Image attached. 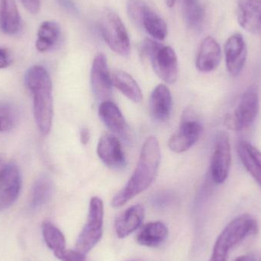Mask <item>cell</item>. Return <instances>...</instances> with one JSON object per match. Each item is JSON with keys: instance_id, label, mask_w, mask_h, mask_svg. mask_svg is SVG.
<instances>
[{"instance_id": "obj_1", "label": "cell", "mask_w": 261, "mask_h": 261, "mask_svg": "<svg viewBox=\"0 0 261 261\" xmlns=\"http://www.w3.org/2000/svg\"><path fill=\"white\" fill-rule=\"evenodd\" d=\"M161 158L159 141L156 137H148L144 141L136 168L129 180L112 200L113 207H122L151 186L158 175Z\"/></svg>"}, {"instance_id": "obj_2", "label": "cell", "mask_w": 261, "mask_h": 261, "mask_svg": "<svg viewBox=\"0 0 261 261\" xmlns=\"http://www.w3.org/2000/svg\"><path fill=\"white\" fill-rule=\"evenodd\" d=\"M24 81L33 97L35 122L43 135L50 133L54 116L52 82L44 67L33 66L26 72Z\"/></svg>"}, {"instance_id": "obj_3", "label": "cell", "mask_w": 261, "mask_h": 261, "mask_svg": "<svg viewBox=\"0 0 261 261\" xmlns=\"http://www.w3.org/2000/svg\"><path fill=\"white\" fill-rule=\"evenodd\" d=\"M257 231V221L251 215H242L233 219L218 237L210 261H226L231 249Z\"/></svg>"}, {"instance_id": "obj_4", "label": "cell", "mask_w": 261, "mask_h": 261, "mask_svg": "<svg viewBox=\"0 0 261 261\" xmlns=\"http://www.w3.org/2000/svg\"><path fill=\"white\" fill-rule=\"evenodd\" d=\"M143 52L151 63L156 74L167 84L176 82L178 77V60L174 50L147 38L143 43Z\"/></svg>"}, {"instance_id": "obj_5", "label": "cell", "mask_w": 261, "mask_h": 261, "mask_svg": "<svg viewBox=\"0 0 261 261\" xmlns=\"http://www.w3.org/2000/svg\"><path fill=\"white\" fill-rule=\"evenodd\" d=\"M103 202L93 196L90 199L87 223L76 240V250L87 254L99 243L103 233Z\"/></svg>"}, {"instance_id": "obj_6", "label": "cell", "mask_w": 261, "mask_h": 261, "mask_svg": "<svg viewBox=\"0 0 261 261\" xmlns=\"http://www.w3.org/2000/svg\"><path fill=\"white\" fill-rule=\"evenodd\" d=\"M99 29L104 41L112 50L126 57L129 55V36L119 15L113 11H107L99 21Z\"/></svg>"}, {"instance_id": "obj_7", "label": "cell", "mask_w": 261, "mask_h": 261, "mask_svg": "<svg viewBox=\"0 0 261 261\" xmlns=\"http://www.w3.org/2000/svg\"><path fill=\"white\" fill-rule=\"evenodd\" d=\"M259 109L258 90L255 86H251L242 95L234 112L226 118L227 126L237 132L247 129L255 122Z\"/></svg>"}, {"instance_id": "obj_8", "label": "cell", "mask_w": 261, "mask_h": 261, "mask_svg": "<svg viewBox=\"0 0 261 261\" xmlns=\"http://www.w3.org/2000/svg\"><path fill=\"white\" fill-rule=\"evenodd\" d=\"M231 164L229 135L225 132H219L216 135L210 164V174L215 184H222L225 182L229 175Z\"/></svg>"}, {"instance_id": "obj_9", "label": "cell", "mask_w": 261, "mask_h": 261, "mask_svg": "<svg viewBox=\"0 0 261 261\" xmlns=\"http://www.w3.org/2000/svg\"><path fill=\"white\" fill-rule=\"evenodd\" d=\"M93 94L98 100H110L113 93V79L109 70L107 57L98 54L93 60L90 73Z\"/></svg>"}, {"instance_id": "obj_10", "label": "cell", "mask_w": 261, "mask_h": 261, "mask_svg": "<svg viewBox=\"0 0 261 261\" xmlns=\"http://www.w3.org/2000/svg\"><path fill=\"white\" fill-rule=\"evenodd\" d=\"M202 130L203 127L199 121L185 116L179 129L169 139V148L177 153L187 151L199 141Z\"/></svg>"}, {"instance_id": "obj_11", "label": "cell", "mask_w": 261, "mask_h": 261, "mask_svg": "<svg viewBox=\"0 0 261 261\" xmlns=\"http://www.w3.org/2000/svg\"><path fill=\"white\" fill-rule=\"evenodd\" d=\"M97 154L102 162L110 168L120 170L126 166V158L122 144L112 134H105L99 138Z\"/></svg>"}, {"instance_id": "obj_12", "label": "cell", "mask_w": 261, "mask_h": 261, "mask_svg": "<svg viewBox=\"0 0 261 261\" xmlns=\"http://www.w3.org/2000/svg\"><path fill=\"white\" fill-rule=\"evenodd\" d=\"M21 189V176L18 167L15 164H8L0 178V213L15 203Z\"/></svg>"}, {"instance_id": "obj_13", "label": "cell", "mask_w": 261, "mask_h": 261, "mask_svg": "<svg viewBox=\"0 0 261 261\" xmlns=\"http://www.w3.org/2000/svg\"><path fill=\"white\" fill-rule=\"evenodd\" d=\"M227 70L231 76L242 73L248 58V48L245 39L240 34L231 35L225 45Z\"/></svg>"}, {"instance_id": "obj_14", "label": "cell", "mask_w": 261, "mask_h": 261, "mask_svg": "<svg viewBox=\"0 0 261 261\" xmlns=\"http://www.w3.org/2000/svg\"><path fill=\"white\" fill-rule=\"evenodd\" d=\"M238 21L243 29L261 35V0H239Z\"/></svg>"}, {"instance_id": "obj_15", "label": "cell", "mask_w": 261, "mask_h": 261, "mask_svg": "<svg viewBox=\"0 0 261 261\" xmlns=\"http://www.w3.org/2000/svg\"><path fill=\"white\" fill-rule=\"evenodd\" d=\"M222 52L219 43L207 37L202 41L196 57V68L203 73L213 71L220 64Z\"/></svg>"}, {"instance_id": "obj_16", "label": "cell", "mask_w": 261, "mask_h": 261, "mask_svg": "<svg viewBox=\"0 0 261 261\" xmlns=\"http://www.w3.org/2000/svg\"><path fill=\"white\" fill-rule=\"evenodd\" d=\"M150 112L152 117L158 122H165L171 114L173 99L170 90L164 84L153 89L150 97Z\"/></svg>"}, {"instance_id": "obj_17", "label": "cell", "mask_w": 261, "mask_h": 261, "mask_svg": "<svg viewBox=\"0 0 261 261\" xmlns=\"http://www.w3.org/2000/svg\"><path fill=\"white\" fill-rule=\"evenodd\" d=\"M144 217V207L140 204L132 205L124 211L115 222V229L119 239H125L136 231Z\"/></svg>"}, {"instance_id": "obj_18", "label": "cell", "mask_w": 261, "mask_h": 261, "mask_svg": "<svg viewBox=\"0 0 261 261\" xmlns=\"http://www.w3.org/2000/svg\"><path fill=\"white\" fill-rule=\"evenodd\" d=\"M237 152L242 164L261 187V151L245 140L239 141Z\"/></svg>"}, {"instance_id": "obj_19", "label": "cell", "mask_w": 261, "mask_h": 261, "mask_svg": "<svg viewBox=\"0 0 261 261\" xmlns=\"http://www.w3.org/2000/svg\"><path fill=\"white\" fill-rule=\"evenodd\" d=\"M99 116L107 128L117 135H122L127 130L125 118L119 107L110 100L103 101L99 107Z\"/></svg>"}, {"instance_id": "obj_20", "label": "cell", "mask_w": 261, "mask_h": 261, "mask_svg": "<svg viewBox=\"0 0 261 261\" xmlns=\"http://www.w3.org/2000/svg\"><path fill=\"white\" fill-rule=\"evenodd\" d=\"M168 236V228L161 222L146 224L138 231L136 242L141 246L156 248L161 245Z\"/></svg>"}, {"instance_id": "obj_21", "label": "cell", "mask_w": 261, "mask_h": 261, "mask_svg": "<svg viewBox=\"0 0 261 261\" xmlns=\"http://www.w3.org/2000/svg\"><path fill=\"white\" fill-rule=\"evenodd\" d=\"M21 16L15 0H0V29L6 35H15L21 29Z\"/></svg>"}, {"instance_id": "obj_22", "label": "cell", "mask_w": 261, "mask_h": 261, "mask_svg": "<svg viewBox=\"0 0 261 261\" xmlns=\"http://www.w3.org/2000/svg\"><path fill=\"white\" fill-rule=\"evenodd\" d=\"M54 184L51 178L46 174L41 175L35 179L29 197V205L33 210H38L45 205L51 199Z\"/></svg>"}, {"instance_id": "obj_23", "label": "cell", "mask_w": 261, "mask_h": 261, "mask_svg": "<svg viewBox=\"0 0 261 261\" xmlns=\"http://www.w3.org/2000/svg\"><path fill=\"white\" fill-rule=\"evenodd\" d=\"M112 79L113 85L130 101L135 103L142 101L143 94L139 85L128 73L119 70L113 73Z\"/></svg>"}, {"instance_id": "obj_24", "label": "cell", "mask_w": 261, "mask_h": 261, "mask_svg": "<svg viewBox=\"0 0 261 261\" xmlns=\"http://www.w3.org/2000/svg\"><path fill=\"white\" fill-rule=\"evenodd\" d=\"M61 36V28L54 21H45L41 23L38 31L35 46L38 51L47 52L55 47Z\"/></svg>"}, {"instance_id": "obj_25", "label": "cell", "mask_w": 261, "mask_h": 261, "mask_svg": "<svg viewBox=\"0 0 261 261\" xmlns=\"http://www.w3.org/2000/svg\"><path fill=\"white\" fill-rule=\"evenodd\" d=\"M139 26L158 41H164L167 37V26L165 21L148 6L143 13Z\"/></svg>"}, {"instance_id": "obj_26", "label": "cell", "mask_w": 261, "mask_h": 261, "mask_svg": "<svg viewBox=\"0 0 261 261\" xmlns=\"http://www.w3.org/2000/svg\"><path fill=\"white\" fill-rule=\"evenodd\" d=\"M42 236L47 246L55 253L59 252L66 248V240L64 234L50 221L42 223Z\"/></svg>"}, {"instance_id": "obj_27", "label": "cell", "mask_w": 261, "mask_h": 261, "mask_svg": "<svg viewBox=\"0 0 261 261\" xmlns=\"http://www.w3.org/2000/svg\"><path fill=\"white\" fill-rule=\"evenodd\" d=\"M184 18L189 25L197 28L204 19V9L199 0H181Z\"/></svg>"}, {"instance_id": "obj_28", "label": "cell", "mask_w": 261, "mask_h": 261, "mask_svg": "<svg viewBox=\"0 0 261 261\" xmlns=\"http://www.w3.org/2000/svg\"><path fill=\"white\" fill-rule=\"evenodd\" d=\"M18 119V112L15 106L8 102H0V132L13 129Z\"/></svg>"}, {"instance_id": "obj_29", "label": "cell", "mask_w": 261, "mask_h": 261, "mask_svg": "<svg viewBox=\"0 0 261 261\" xmlns=\"http://www.w3.org/2000/svg\"><path fill=\"white\" fill-rule=\"evenodd\" d=\"M148 5L143 0H128L127 3V12L133 22L139 25L141 17Z\"/></svg>"}, {"instance_id": "obj_30", "label": "cell", "mask_w": 261, "mask_h": 261, "mask_svg": "<svg viewBox=\"0 0 261 261\" xmlns=\"http://www.w3.org/2000/svg\"><path fill=\"white\" fill-rule=\"evenodd\" d=\"M54 254L61 261H89L86 254L80 252L77 250H67L65 248Z\"/></svg>"}, {"instance_id": "obj_31", "label": "cell", "mask_w": 261, "mask_h": 261, "mask_svg": "<svg viewBox=\"0 0 261 261\" xmlns=\"http://www.w3.org/2000/svg\"><path fill=\"white\" fill-rule=\"evenodd\" d=\"M28 12L32 14H37L41 9V0H21Z\"/></svg>"}, {"instance_id": "obj_32", "label": "cell", "mask_w": 261, "mask_h": 261, "mask_svg": "<svg viewBox=\"0 0 261 261\" xmlns=\"http://www.w3.org/2000/svg\"><path fill=\"white\" fill-rule=\"evenodd\" d=\"M12 63L10 54L6 49L0 47V69L6 68Z\"/></svg>"}, {"instance_id": "obj_33", "label": "cell", "mask_w": 261, "mask_h": 261, "mask_svg": "<svg viewBox=\"0 0 261 261\" xmlns=\"http://www.w3.org/2000/svg\"><path fill=\"white\" fill-rule=\"evenodd\" d=\"M80 138H81V142L83 144H88L90 139V133L87 128H83L80 132Z\"/></svg>"}, {"instance_id": "obj_34", "label": "cell", "mask_w": 261, "mask_h": 261, "mask_svg": "<svg viewBox=\"0 0 261 261\" xmlns=\"http://www.w3.org/2000/svg\"><path fill=\"white\" fill-rule=\"evenodd\" d=\"M8 164L5 163L4 160L3 159L2 156H0V178L3 176L4 172L6 171V167H7Z\"/></svg>"}, {"instance_id": "obj_35", "label": "cell", "mask_w": 261, "mask_h": 261, "mask_svg": "<svg viewBox=\"0 0 261 261\" xmlns=\"http://www.w3.org/2000/svg\"><path fill=\"white\" fill-rule=\"evenodd\" d=\"M234 261H254V258L253 256L249 255H242L236 258Z\"/></svg>"}, {"instance_id": "obj_36", "label": "cell", "mask_w": 261, "mask_h": 261, "mask_svg": "<svg viewBox=\"0 0 261 261\" xmlns=\"http://www.w3.org/2000/svg\"><path fill=\"white\" fill-rule=\"evenodd\" d=\"M176 1H177V0H166V3H167V6H168V7L171 8L174 6Z\"/></svg>"}, {"instance_id": "obj_37", "label": "cell", "mask_w": 261, "mask_h": 261, "mask_svg": "<svg viewBox=\"0 0 261 261\" xmlns=\"http://www.w3.org/2000/svg\"><path fill=\"white\" fill-rule=\"evenodd\" d=\"M259 261H261V258L260 259V260H259Z\"/></svg>"}]
</instances>
